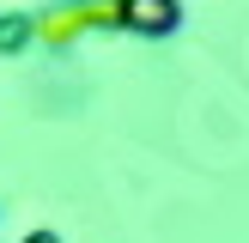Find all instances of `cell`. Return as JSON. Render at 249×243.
Instances as JSON below:
<instances>
[]
</instances>
